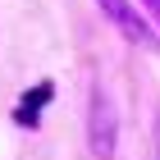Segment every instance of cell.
Returning a JSON list of instances; mask_svg holds the SVG:
<instances>
[{
    "label": "cell",
    "mask_w": 160,
    "mask_h": 160,
    "mask_svg": "<svg viewBox=\"0 0 160 160\" xmlns=\"http://www.w3.org/2000/svg\"><path fill=\"white\" fill-rule=\"evenodd\" d=\"M96 5H101V14H105L123 37L133 41V46H151V41H156V37H151V23L128 5V0H96Z\"/></svg>",
    "instance_id": "1"
},
{
    "label": "cell",
    "mask_w": 160,
    "mask_h": 160,
    "mask_svg": "<svg viewBox=\"0 0 160 160\" xmlns=\"http://www.w3.org/2000/svg\"><path fill=\"white\" fill-rule=\"evenodd\" d=\"M92 151L96 156H110L114 151V114L105 105V92H92Z\"/></svg>",
    "instance_id": "2"
},
{
    "label": "cell",
    "mask_w": 160,
    "mask_h": 160,
    "mask_svg": "<svg viewBox=\"0 0 160 160\" xmlns=\"http://www.w3.org/2000/svg\"><path fill=\"white\" fill-rule=\"evenodd\" d=\"M142 5H147V9H151V18L160 23V0H142Z\"/></svg>",
    "instance_id": "3"
},
{
    "label": "cell",
    "mask_w": 160,
    "mask_h": 160,
    "mask_svg": "<svg viewBox=\"0 0 160 160\" xmlns=\"http://www.w3.org/2000/svg\"><path fill=\"white\" fill-rule=\"evenodd\" d=\"M156 160H160V137H156Z\"/></svg>",
    "instance_id": "4"
}]
</instances>
